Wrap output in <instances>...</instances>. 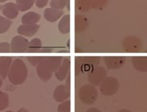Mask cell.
<instances>
[{
    "label": "cell",
    "instance_id": "cell-21",
    "mask_svg": "<svg viewBox=\"0 0 147 112\" xmlns=\"http://www.w3.org/2000/svg\"><path fill=\"white\" fill-rule=\"evenodd\" d=\"M12 22L10 19L3 18L0 15V34H3L7 32L11 27Z\"/></svg>",
    "mask_w": 147,
    "mask_h": 112
},
{
    "label": "cell",
    "instance_id": "cell-32",
    "mask_svg": "<svg viewBox=\"0 0 147 112\" xmlns=\"http://www.w3.org/2000/svg\"><path fill=\"white\" fill-rule=\"evenodd\" d=\"M6 1H7V0H0V3H4Z\"/></svg>",
    "mask_w": 147,
    "mask_h": 112
},
{
    "label": "cell",
    "instance_id": "cell-26",
    "mask_svg": "<svg viewBox=\"0 0 147 112\" xmlns=\"http://www.w3.org/2000/svg\"><path fill=\"white\" fill-rule=\"evenodd\" d=\"M42 59V58H38V57H30V58H28L27 60L29 61L31 65L33 66H35V65H38V63L40 62V60Z\"/></svg>",
    "mask_w": 147,
    "mask_h": 112
},
{
    "label": "cell",
    "instance_id": "cell-3",
    "mask_svg": "<svg viewBox=\"0 0 147 112\" xmlns=\"http://www.w3.org/2000/svg\"><path fill=\"white\" fill-rule=\"evenodd\" d=\"M78 96L85 105H92L97 101L98 97V91L94 86L91 84H86L79 89Z\"/></svg>",
    "mask_w": 147,
    "mask_h": 112
},
{
    "label": "cell",
    "instance_id": "cell-17",
    "mask_svg": "<svg viewBox=\"0 0 147 112\" xmlns=\"http://www.w3.org/2000/svg\"><path fill=\"white\" fill-rule=\"evenodd\" d=\"M59 30L60 33L66 34L70 33V15H66L61 19L60 22H59Z\"/></svg>",
    "mask_w": 147,
    "mask_h": 112
},
{
    "label": "cell",
    "instance_id": "cell-31",
    "mask_svg": "<svg viewBox=\"0 0 147 112\" xmlns=\"http://www.w3.org/2000/svg\"><path fill=\"white\" fill-rule=\"evenodd\" d=\"M2 86H3V78L0 77V88Z\"/></svg>",
    "mask_w": 147,
    "mask_h": 112
},
{
    "label": "cell",
    "instance_id": "cell-19",
    "mask_svg": "<svg viewBox=\"0 0 147 112\" xmlns=\"http://www.w3.org/2000/svg\"><path fill=\"white\" fill-rule=\"evenodd\" d=\"M42 47V43L40 38H33L32 40L29 42V46H28V51L30 52H38L40 51Z\"/></svg>",
    "mask_w": 147,
    "mask_h": 112
},
{
    "label": "cell",
    "instance_id": "cell-33",
    "mask_svg": "<svg viewBox=\"0 0 147 112\" xmlns=\"http://www.w3.org/2000/svg\"><path fill=\"white\" fill-rule=\"evenodd\" d=\"M6 112H14L13 111H6Z\"/></svg>",
    "mask_w": 147,
    "mask_h": 112
},
{
    "label": "cell",
    "instance_id": "cell-5",
    "mask_svg": "<svg viewBox=\"0 0 147 112\" xmlns=\"http://www.w3.org/2000/svg\"><path fill=\"white\" fill-rule=\"evenodd\" d=\"M107 72L102 67H95L88 75V81L93 86H99L103 80L107 78Z\"/></svg>",
    "mask_w": 147,
    "mask_h": 112
},
{
    "label": "cell",
    "instance_id": "cell-14",
    "mask_svg": "<svg viewBox=\"0 0 147 112\" xmlns=\"http://www.w3.org/2000/svg\"><path fill=\"white\" fill-rule=\"evenodd\" d=\"M40 18L41 16L39 14L34 11H30L22 15L21 22L22 24H25V25H34L36 24L40 20Z\"/></svg>",
    "mask_w": 147,
    "mask_h": 112
},
{
    "label": "cell",
    "instance_id": "cell-7",
    "mask_svg": "<svg viewBox=\"0 0 147 112\" xmlns=\"http://www.w3.org/2000/svg\"><path fill=\"white\" fill-rule=\"evenodd\" d=\"M125 58L121 56H112V57H105L104 63L108 69L110 70H118L124 66L125 63Z\"/></svg>",
    "mask_w": 147,
    "mask_h": 112
},
{
    "label": "cell",
    "instance_id": "cell-30",
    "mask_svg": "<svg viewBox=\"0 0 147 112\" xmlns=\"http://www.w3.org/2000/svg\"><path fill=\"white\" fill-rule=\"evenodd\" d=\"M118 112H131L129 110H128V109H121V110H120V111H118Z\"/></svg>",
    "mask_w": 147,
    "mask_h": 112
},
{
    "label": "cell",
    "instance_id": "cell-4",
    "mask_svg": "<svg viewBox=\"0 0 147 112\" xmlns=\"http://www.w3.org/2000/svg\"><path fill=\"white\" fill-rule=\"evenodd\" d=\"M99 90L105 96H113L119 90V82L114 77H107L99 85Z\"/></svg>",
    "mask_w": 147,
    "mask_h": 112
},
{
    "label": "cell",
    "instance_id": "cell-28",
    "mask_svg": "<svg viewBox=\"0 0 147 112\" xmlns=\"http://www.w3.org/2000/svg\"><path fill=\"white\" fill-rule=\"evenodd\" d=\"M66 86H67V88L70 89V76H68L66 78Z\"/></svg>",
    "mask_w": 147,
    "mask_h": 112
},
{
    "label": "cell",
    "instance_id": "cell-13",
    "mask_svg": "<svg viewBox=\"0 0 147 112\" xmlns=\"http://www.w3.org/2000/svg\"><path fill=\"white\" fill-rule=\"evenodd\" d=\"M64 11L63 10H57L55 8H47L44 11L45 19L50 22H55L61 17H63Z\"/></svg>",
    "mask_w": 147,
    "mask_h": 112
},
{
    "label": "cell",
    "instance_id": "cell-24",
    "mask_svg": "<svg viewBox=\"0 0 147 112\" xmlns=\"http://www.w3.org/2000/svg\"><path fill=\"white\" fill-rule=\"evenodd\" d=\"M11 51V45L8 43H0V53H8Z\"/></svg>",
    "mask_w": 147,
    "mask_h": 112
},
{
    "label": "cell",
    "instance_id": "cell-9",
    "mask_svg": "<svg viewBox=\"0 0 147 112\" xmlns=\"http://www.w3.org/2000/svg\"><path fill=\"white\" fill-rule=\"evenodd\" d=\"M70 68V59H64L61 66L57 71L55 72V75L56 78L59 81H63L65 78H67V75L69 74Z\"/></svg>",
    "mask_w": 147,
    "mask_h": 112
},
{
    "label": "cell",
    "instance_id": "cell-10",
    "mask_svg": "<svg viewBox=\"0 0 147 112\" xmlns=\"http://www.w3.org/2000/svg\"><path fill=\"white\" fill-rule=\"evenodd\" d=\"M2 13L8 19H14L18 15L19 10L16 3H7L2 7Z\"/></svg>",
    "mask_w": 147,
    "mask_h": 112
},
{
    "label": "cell",
    "instance_id": "cell-11",
    "mask_svg": "<svg viewBox=\"0 0 147 112\" xmlns=\"http://www.w3.org/2000/svg\"><path fill=\"white\" fill-rule=\"evenodd\" d=\"M39 28H40V26L38 25V24H34V25L22 24V25H20V26H18V29H17V31L22 36L32 37L38 32V30Z\"/></svg>",
    "mask_w": 147,
    "mask_h": 112
},
{
    "label": "cell",
    "instance_id": "cell-15",
    "mask_svg": "<svg viewBox=\"0 0 147 112\" xmlns=\"http://www.w3.org/2000/svg\"><path fill=\"white\" fill-rule=\"evenodd\" d=\"M132 64L137 71L147 72V57H134L132 58Z\"/></svg>",
    "mask_w": 147,
    "mask_h": 112
},
{
    "label": "cell",
    "instance_id": "cell-2",
    "mask_svg": "<svg viewBox=\"0 0 147 112\" xmlns=\"http://www.w3.org/2000/svg\"><path fill=\"white\" fill-rule=\"evenodd\" d=\"M28 75V69L26 63L20 59L13 61L8 74L9 82L14 85H21L26 81Z\"/></svg>",
    "mask_w": 147,
    "mask_h": 112
},
{
    "label": "cell",
    "instance_id": "cell-22",
    "mask_svg": "<svg viewBox=\"0 0 147 112\" xmlns=\"http://www.w3.org/2000/svg\"><path fill=\"white\" fill-rule=\"evenodd\" d=\"M10 99L8 94L0 91V111H3L9 107Z\"/></svg>",
    "mask_w": 147,
    "mask_h": 112
},
{
    "label": "cell",
    "instance_id": "cell-6",
    "mask_svg": "<svg viewBox=\"0 0 147 112\" xmlns=\"http://www.w3.org/2000/svg\"><path fill=\"white\" fill-rule=\"evenodd\" d=\"M10 45L12 52H24L28 50L29 42L22 35H17L12 38Z\"/></svg>",
    "mask_w": 147,
    "mask_h": 112
},
{
    "label": "cell",
    "instance_id": "cell-8",
    "mask_svg": "<svg viewBox=\"0 0 147 112\" xmlns=\"http://www.w3.org/2000/svg\"><path fill=\"white\" fill-rule=\"evenodd\" d=\"M70 95V89L67 88L66 85L58 86L53 93V98L58 103H63L64 101L69 99Z\"/></svg>",
    "mask_w": 147,
    "mask_h": 112
},
{
    "label": "cell",
    "instance_id": "cell-20",
    "mask_svg": "<svg viewBox=\"0 0 147 112\" xmlns=\"http://www.w3.org/2000/svg\"><path fill=\"white\" fill-rule=\"evenodd\" d=\"M50 5L52 8L57 10H63L66 6H68L69 8V0H51Z\"/></svg>",
    "mask_w": 147,
    "mask_h": 112
},
{
    "label": "cell",
    "instance_id": "cell-34",
    "mask_svg": "<svg viewBox=\"0 0 147 112\" xmlns=\"http://www.w3.org/2000/svg\"><path fill=\"white\" fill-rule=\"evenodd\" d=\"M2 10V7H1V5H0V11Z\"/></svg>",
    "mask_w": 147,
    "mask_h": 112
},
{
    "label": "cell",
    "instance_id": "cell-16",
    "mask_svg": "<svg viewBox=\"0 0 147 112\" xmlns=\"http://www.w3.org/2000/svg\"><path fill=\"white\" fill-rule=\"evenodd\" d=\"M124 47L127 51H138L141 47V43L136 38L129 37L124 41Z\"/></svg>",
    "mask_w": 147,
    "mask_h": 112
},
{
    "label": "cell",
    "instance_id": "cell-23",
    "mask_svg": "<svg viewBox=\"0 0 147 112\" xmlns=\"http://www.w3.org/2000/svg\"><path fill=\"white\" fill-rule=\"evenodd\" d=\"M70 104L71 103H70V99H67L63 103H60L58 106V109H57L58 112H70V110H71Z\"/></svg>",
    "mask_w": 147,
    "mask_h": 112
},
{
    "label": "cell",
    "instance_id": "cell-27",
    "mask_svg": "<svg viewBox=\"0 0 147 112\" xmlns=\"http://www.w3.org/2000/svg\"><path fill=\"white\" fill-rule=\"evenodd\" d=\"M86 112H102V111H100L99 109L95 108V107H92V108L88 109V110H87Z\"/></svg>",
    "mask_w": 147,
    "mask_h": 112
},
{
    "label": "cell",
    "instance_id": "cell-25",
    "mask_svg": "<svg viewBox=\"0 0 147 112\" xmlns=\"http://www.w3.org/2000/svg\"><path fill=\"white\" fill-rule=\"evenodd\" d=\"M48 2H49V0H36L35 4L38 8H42L45 7L47 5Z\"/></svg>",
    "mask_w": 147,
    "mask_h": 112
},
{
    "label": "cell",
    "instance_id": "cell-1",
    "mask_svg": "<svg viewBox=\"0 0 147 112\" xmlns=\"http://www.w3.org/2000/svg\"><path fill=\"white\" fill-rule=\"evenodd\" d=\"M62 57H47L42 58L36 66L38 76L42 81L48 82L53 74L57 71L63 63Z\"/></svg>",
    "mask_w": 147,
    "mask_h": 112
},
{
    "label": "cell",
    "instance_id": "cell-18",
    "mask_svg": "<svg viewBox=\"0 0 147 112\" xmlns=\"http://www.w3.org/2000/svg\"><path fill=\"white\" fill-rule=\"evenodd\" d=\"M35 0H16V5L19 11H26L33 7Z\"/></svg>",
    "mask_w": 147,
    "mask_h": 112
},
{
    "label": "cell",
    "instance_id": "cell-12",
    "mask_svg": "<svg viewBox=\"0 0 147 112\" xmlns=\"http://www.w3.org/2000/svg\"><path fill=\"white\" fill-rule=\"evenodd\" d=\"M13 59L11 57H2L0 58V77L5 79L8 77V74L11 69Z\"/></svg>",
    "mask_w": 147,
    "mask_h": 112
},
{
    "label": "cell",
    "instance_id": "cell-29",
    "mask_svg": "<svg viewBox=\"0 0 147 112\" xmlns=\"http://www.w3.org/2000/svg\"><path fill=\"white\" fill-rule=\"evenodd\" d=\"M17 112H29L28 111H27V110H26V109H25V108H20V109H18V111Z\"/></svg>",
    "mask_w": 147,
    "mask_h": 112
}]
</instances>
